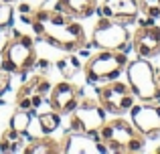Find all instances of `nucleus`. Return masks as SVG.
<instances>
[{
    "mask_svg": "<svg viewBox=\"0 0 160 154\" xmlns=\"http://www.w3.org/2000/svg\"><path fill=\"white\" fill-rule=\"evenodd\" d=\"M51 81H49L45 75H35L31 79L22 83L16 91V107L18 110H39L41 103L47 102L49 97V91H51ZM49 106V102H47Z\"/></svg>",
    "mask_w": 160,
    "mask_h": 154,
    "instance_id": "1a4fd4ad",
    "label": "nucleus"
},
{
    "mask_svg": "<svg viewBox=\"0 0 160 154\" xmlns=\"http://www.w3.org/2000/svg\"><path fill=\"white\" fill-rule=\"evenodd\" d=\"M10 77H12V73L0 65V95H2L4 91L10 87Z\"/></svg>",
    "mask_w": 160,
    "mask_h": 154,
    "instance_id": "5701e85b",
    "label": "nucleus"
},
{
    "mask_svg": "<svg viewBox=\"0 0 160 154\" xmlns=\"http://www.w3.org/2000/svg\"><path fill=\"white\" fill-rule=\"evenodd\" d=\"M31 14L35 35L51 47L67 53H75L85 47V28L77 22V18L65 14L59 8H39V10H32Z\"/></svg>",
    "mask_w": 160,
    "mask_h": 154,
    "instance_id": "f257e3e1",
    "label": "nucleus"
},
{
    "mask_svg": "<svg viewBox=\"0 0 160 154\" xmlns=\"http://www.w3.org/2000/svg\"><path fill=\"white\" fill-rule=\"evenodd\" d=\"M12 35H14V32H10L6 27H2V28H0V55H2V53H4V49L8 47V43H10Z\"/></svg>",
    "mask_w": 160,
    "mask_h": 154,
    "instance_id": "b1692460",
    "label": "nucleus"
},
{
    "mask_svg": "<svg viewBox=\"0 0 160 154\" xmlns=\"http://www.w3.org/2000/svg\"><path fill=\"white\" fill-rule=\"evenodd\" d=\"M138 12H140L138 0H106L102 4V8H99V14L102 16L116 20V22L124 24V27L136 22Z\"/></svg>",
    "mask_w": 160,
    "mask_h": 154,
    "instance_id": "ddd939ff",
    "label": "nucleus"
},
{
    "mask_svg": "<svg viewBox=\"0 0 160 154\" xmlns=\"http://www.w3.org/2000/svg\"><path fill=\"white\" fill-rule=\"evenodd\" d=\"M95 95H98L99 106L113 116H122L124 112H130V107L136 103V95H134L132 87L118 79L106 81L102 87H98Z\"/></svg>",
    "mask_w": 160,
    "mask_h": 154,
    "instance_id": "0eeeda50",
    "label": "nucleus"
},
{
    "mask_svg": "<svg viewBox=\"0 0 160 154\" xmlns=\"http://www.w3.org/2000/svg\"><path fill=\"white\" fill-rule=\"evenodd\" d=\"M140 12L150 18H158L160 16V0H138Z\"/></svg>",
    "mask_w": 160,
    "mask_h": 154,
    "instance_id": "412c9836",
    "label": "nucleus"
},
{
    "mask_svg": "<svg viewBox=\"0 0 160 154\" xmlns=\"http://www.w3.org/2000/svg\"><path fill=\"white\" fill-rule=\"evenodd\" d=\"M128 65V57L124 51H106L99 49L98 55L89 57L83 65L87 83H102V81H112L122 75V71Z\"/></svg>",
    "mask_w": 160,
    "mask_h": 154,
    "instance_id": "20e7f679",
    "label": "nucleus"
},
{
    "mask_svg": "<svg viewBox=\"0 0 160 154\" xmlns=\"http://www.w3.org/2000/svg\"><path fill=\"white\" fill-rule=\"evenodd\" d=\"M57 8L73 18H89L98 10V0H57Z\"/></svg>",
    "mask_w": 160,
    "mask_h": 154,
    "instance_id": "2eb2a0df",
    "label": "nucleus"
},
{
    "mask_svg": "<svg viewBox=\"0 0 160 154\" xmlns=\"http://www.w3.org/2000/svg\"><path fill=\"white\" fill-rule=\"evenodd\" d=\"M65 146H61V152H106V146L99 138H93L89 134H75L69 132L65 136Z\"/></svg>",
    "mask_w": 160,
    "mask_h": 154,
    "instance_id": "4468645a",
    "label": "nucleus"
},
{
    "mask_svg": "<svg viewBox=\"0 0 160 154\" xmlns=\"http://www.w3.org/2000/svg\"><path fill=\"white\" fill-rule=\"evenodd\" d=\"M128 41L130 35L126 31L124 24L116 22L112 18H102L95 22L93 27V35H91V43L98 49H106V51H128Z\"/></svg>",
    "mask_w": 160,
    "mask_h": 154,
    "instance_id": "6e6552de",
    "label": "nucleus"
},
{
    "mask_svg": "<svg viewBox=\"0 0 160 154\" xmlns=\"http://www.w3.org/2000/svg\"><path fill=\"white\" fill-rule=\"evenodd\" d=\"M24 154H59L61 152V142L51 138V134H41L32 138L22 148Z\"/></svg>",
    "mask_w": 160,
    "mask_h": 154,
    "instance_id": "dca6fc26",
    "label": "nucleus"
},
{
    "mask_svg": "<svg viewBox=\"0 0 160 154\" xmlns=\"http://www.w3.org/2000/svg\"><path fill=\"white\" fill-rule=\"evenodd\" d=\"M130 114L136 130L146 138H156L160 134V106H150L148 102H144L142 106L134 103L130 107Z\"/></svg>",
    "mask_w": 160,
    "mask_h": 154,
    "instance_id": "9b49d317",
    "label": "nucleus"
},
{
    "mask_svg": "<svg viewBox=\"0 0 160 154\" xmlns=\"http://www.w3.org/2000/svg\"><path fill=\"white\" fill-rule=\"evenodd\" d=\"M132 49L142 59H152L160 55V27L156 24L140 27L132 37Z\"/></svg>",
    "mask_w": 160,
    "mask_h": 154,
    "instance_id": "f8f14e48",
    "label": "nucleus"
},
{
    "mask_svg": "<svg viewBox=\"0 0 160 154\" xmlns=\"http://www.w3.org/2000/svg\"><path fill=\"white\" fill-rule=\"evenodd\" d=\"M24 148V140H22V134L16 130H12L10 126H8V130L2 134V138H0V152H22Z\"/></svg>",
    "mask_w": 160,
    "mask_h": 154,
    "instance_id": "f3484780",
    "label": "nucleus"
},
{
    "mask_svg": "<svg viewBox=\"0 0 160 154\" xmlns=\"http://www.w3.org/2000/svg\"><path fill=\"white\" fill-rule=\"evenodd\" d=\"M37 124H39V128H41V134H53V132L59 128V124H61V116H59L57 112H53V110L39 112Z\"/></svg>",
    "mask_w": 160,
    "mask_h": 154,
    "instance_id": "a211bd4d",
    "label": "nucleus"
},
{
    "mask_svg": "<svg viewBox=\"0 0 160 154\" xmlns=\"http://www.w3.org/2000/svg\"><path fill=\"white\" fill-rule=\"evenodd\" d=\"M126 73H128V85L140 102L150 103L160 99V87L154 77V67L146 59L138 57L136 61H128Z\"/></svg>",
    "mask_w": 160,
    "mask_h": 154,
    "instance_id": "39448f33",
    "label": "nucleus"
},
{
    "mask_svg": "<svg viewBox=\"0 0 160 154\" xmlns=\"http://www.w3.org/2000/svg\"><path fill=\"white\" fill-rule=\"evenodd\" d=\"M57 67H59V71H61V75L65 77V79H71L77 71H81V69H83L81 63H79V59H77L75 55H69V57H63V59H59Z\"/></svg>",
    "mask_w": 160,
    "mask_h": 154,
    "instance_id": "aec40b11",
    "label": "nucleus"
},
{
    "mask_svg": "<svg viewBox=\"0 0 160 154\" xmlns=\"http://www.w3.org/2000/svg\"><path fill=\"white\" fill-rule=\"evenodd\" d=\"M79 99H81V89L79 85H75L73 81H59L55 83L49 91V110L57 112L59 116H69L71 112L77 107Z\"/></svg>",
    "mask_w": 160,
    "mask_h": 154,
    "instance_id": "9d476101",
    "label": "nucleus"
},
{
    "mask_svg": "<svg viewBox=\"0 0 160 154\" xmlns=\"http://www.w3.org/2000/svg\"><path fill=\"white\" fill-rule=\"evenodd\" d=\"M31 122H32L31 112L28 110H18V107H16V112L10 118V128L16 130V132H20V134H27L28 128H31Z\"/></svg>",
    "mask_w": 160,
    "mask_h": 154,
    "instance_id": "6ab92c4d",
    "label": "nucleus"
},
{
    "mask_svg": "<svg viewBox=\"0 0 160 154\" xmlns=\"http://www.w3.org/2000/svg\"><path fill=\"white\" fill-rule=\"evenodd\" d=\"M99 140L109 152H138L146 144V136L124 118L106 120L99 128Z\"/></svg>",
    "mask_w": 160,
    "mask_h": 154,
    "instance_id": "f03ea898",
    "label": "nucleus"
},
{
    "mask_svg": "<svg viewBox=\"0 0 160 154\" xmlns=\"http://www.w3.org/2000/svg\"><path fill=\"white\" fill-rule=\"evenodd\" d=\"M69 116V132L99 138V128L106 122V110L99 106L98 99H79L77 107Z\"/></svg>",
    "mask_w": 160,
    "mask_h": 154,
    "instance_id": "423d86ee",
    "label": "nucleus"
},
{
    "mask_svg": "<svg viewBox=\"0 0 160 154\" xmlns=\"http://www.w3.org/2000/svg\"><path fill=\"white\" fill-rule=\"evenodd\" d=\"M154 77H156V83H158V87H160V69L154 71Z\"/></svg>",
    "mask_w": 160,
    "mask_h": 154,
    "instance_id": "393cba45",
    "label": "nucleus"
},
{
    "mask_svg": "<svg viewBox=\"0 0 160 154\" xmlns=\"http://www.w3.org/2000/svg\"><path fill=\"white\" fill-rule=\"evenodd\" d=\"M12 22V6L10 2H0V28Z\"/></svg>",
    "mask_w": 160,
    "mask_h": 154,
    "instance_id": "4be33fe9",
    "label": "nucleus"
},
{
    "mask_svg": "<svg viewBox=\"0 0 160 154\" xmlns=\"http://www.w3.org/2000/svg\"><path fill=\"white\" fill-rule=\"evenodd\" d=\"M0 2H14V0H0Z\"/></svg>",
    "mask_w": 160,
    "mask_h": 154,
    "instance_id": "a878e982",
    "label": "nucleus"
},
{
    "mask_svg": "<svg viewBox=\"0 0 160 154\" xmlns=\"http://www.w3.org/2000/svg\"><path fill=\"white\" fill-rule=\"evenodd\" d=\"M2 67L8 69L10 73L22 75V73L31 71L37 65V47H35V39L31 35L16 31L12 35L8 47L4 49L2 55Z\"/></svg>",
    "mask_w": 160,
    "mask_h": 154,
    "instance_id": "7ed1b4c3",
    "label": "nucleus"
}]
</instances>
